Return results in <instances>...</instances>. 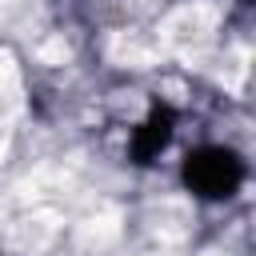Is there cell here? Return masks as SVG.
Masks as SVG:
<instances>
[{
  "mask_svg": "<svg viewBox=\"0 0 256 256\" xmlns=\"http://www.w3.org/2000/svg\"><path fill=\"white\" fill-rule=\"evenodd\" d=\"M184 184L200 200H228L244 184V160L232 148L204 144V148L188 152V160H184Z\"/></svg>",
  "mask_w": 256,
  "mask_h": 256,
  "instance_id": "1",
  "label": "cell"
}]
</instances>
